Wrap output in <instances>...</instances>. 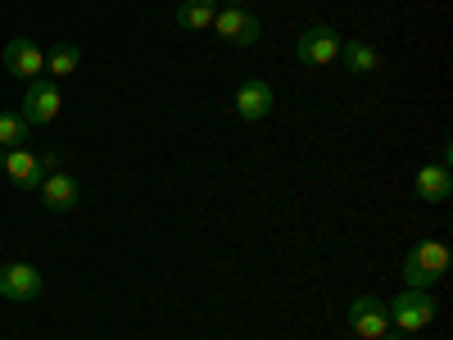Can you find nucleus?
Here are the masks:
<instances>
[{
	"label": "nucleus",
	"instance_id": "1",
	"mask_svg": "<svg viewBox=\"0 0 453 340\" xmlns=\"http://www.w3.org/2000/svg\"><path fill=\"white\" fill-rule=\"evenodd\" d=\"M444 273H449V245L444 241H422V245H412L408 259H403V282L412 290H431Z\"/></svg>",
	"mask_w": 453,
	"mask_h": 340
},
{
	"label": "nucleus",
	"instance_id": "2",
	"mask_svg": "<svg viewBox=\"0 0 453 340\" xmlns=\"http://www.w3.org/2000/svg\"><path fill=\"white\" fill-rule=\"evenodd\" d=\"M390 313V322L399 327V331H422V327H431L435 322V299H431V290H399L395 295V305L386 309Z\"/></svg>",
	"mask_w": 453,
	"mask_h": 340
},
{
	"label": "nucleus",
	"instance_id": "3",
	"mask_svg": "<svg viewBox=\"0 0 453 340\" xmlns=\"http://www.w3.org/2000/svg\"><path fill=\"white\" fill-rule=\"evenodd\" d=\"M59 109H64V96H59L55 82H27V96L19 104V119L27 128H46V123L59 119Z\"/></svg>",
	"mask_w": 453,
	"mask_h": 340
},
{
	"label": "nucleus",
	"instance_id": "4",
	"mask_svg": "<svg viewBox=\"0 0 453 340\" xmlns=\"http://www.w3.org/2000/svg\"><path fill=\"white\" fill-rule=\"evenodd\" d=\"M213 32L222 36L226 46H254L258 36H263V23L245 5H226V10L213 14Z\"/></svg>",
	"mask_w": 453,
	"mask_h": 340
},
{
	"label": "nucleus",
	"instance_id": "5",
	"mask_svg": "<svg viewBox=\"0 0 453 340\" xmlns=\"http://www.w3.org/2000/svg\"><path fill=\"white\" fill-rule=\"evenodd\" d=\"M349 331H354V340H381L390 331V313H386L381 299H376V295H358L349 305Z\"/></svg>",
	"mask_w": 453,
	"mask_h": 340
},
{
	"label": "nucleus",
	"instance_id": "6",
	"mask_svg": "<svg viewBox=\"0 0 453 340\" xmlns=\"http://www.w3.org/2000/svg\"><path fill=\"white\" fill-rule=\"evenodd\" d=\"M295 55H299V64H313V68L335 64V59H340V32H335V27H326V23L304 27V36H299Z\"/></svg>",
	"mask_w": 453,
	"mask_h": 340
},
{
	"label": "nucleus",
	"instance_id": "7",
	"mask_svg": "<svg viewBox=\"0 0 453 340\" xmlns=\"http://www.w3.org/2000/svg\"><path fill=\"white\" fill-rule=\"evenodd\" d=\"M5 68H10V78L19 82H36L46 73V50L32 42V36H14V42L5 46Z\"/></svg>",
	"mask_w": 453,
	"mask_h": 340
},
{
	"label": "nucleus",
	"instance_id": "8",
	"mask_svg": "<svg viewBox=\"0 0 453 340\" xmlns=\"http://www.w3.org/2000/svg\"><path fill=\"white\" fill-rule=\"evenodd\" d=\"M273 109H277V91H273V82L250 78V82L236 87V119H245V123H263Z\"/></svg>",
	"mask_w": 453,
	"mask_h": 340
},
{
	"label": "nucleus",
	"instance_id": "9",
	"mask_svg": "<svg viewBox=\"0 0 453 340\" xmlns=\"http://www.w3.org/2000/svg\"><path fill=\"white\" fill-rule=\"evenodd\" d=\"M42 273L32 263H5L0 268V299H14V305H27V299L42 295Z\"/></svg>",
	"mask_w": 453,
	"mask_h": 340
},
{
	"label": "nucleus",
	"instance_id": "10",
	"mask_svg": "<svg viewBox=\"0 0 453 340\" xmlns=\"http://www.w3.org/2000/svg\"><path fill=\"white\" fill-rule=\"evenodd\" d=\"M36 191H42V205L50 213H73V209H78V200H82V186L73 182L68 173H46Z\"/></svg>",
	"mask_w": 453,
	"mask_h": 340
},
{
	"label": "nucleus",
	"instance_id": "11",
	"mask_svg": "<svg viewBox=\"0 0 453 340\" xmlns=\"http://www.w3.org/2000/svg\"><path fill=\"white\" fill-rule=\"evenodd\" d=\"M0 173H5L19 191H36V186H42V159L32 155V150L23 145V150H5V164H0Z\"/></svg>",
	"mask_w": 453,
	"mask_h": 340
},
{
	"label": "nucleus",
	"instance_id": "12",
	"mask_svg": "<svg viewBox=\"0 0 453 340\" xmlns=\"http://www.w3.org/2000/svg\"><path fill=\"white\" fill-rule=\"evenodd\" d=\"M412 191H418V200H426V205H444L453 196V173L440 168V164H426V168H418V177H412Z\"/></svg>",
	"mask_w": 453,
	"mask_h": 340
},
{
	"label": "nucleus",
	"instance_id": "13",
	"mask_svg": "<svg viewBox=\"0 0 453 340\" xmlns=\"http://www.w3.org/2000/svg\"><path fill=\"white\" fill-rule=\"evenodd\" d=\"M340 59H345L349 73H381V50L367 46V42H340Z\"/></svg>",
	"mask_w": 453,
	"mask_h": 340
},
{
	"label": "nucleus",
	"instance_id": "14",
	"mask_svg": "<svg viewBox=\"0 0 453 340\" xmlns=\"http://www.w3.org/2000/svg\"><path fill=\"white\" fill-rule=\"evenodd\" d=\"M213 14H218L213 0H181V5H177V27L204 32V27H213Z\"/></svg>",
	"mask_w": 453,
	"mask_h": 340
},
{
	"label": "nucleus",
	"instance_id": "15",
	"mask_svg": "<svg viewBox=\"0 0 453 340\" xmlns=\"http://www.w3.org/2000/svg\"><path fill=\"white\" fill-rule=\"evenodd\" d=\"M78 59H82L78 46H55V50L46 55V73H50V78H68V73L78 68Z\"/></svg>",
	"mask_w": 453,
	"mask_h": 340
},
{
	"label": "nucleus",
	"instance_id": "16",
	"mask_svg": "<svg viewBox=\"0 0 453 340\" xmlns=\"http://www.w3.org/2000/svg\"><path fill=\"white\" fill-rule=\"evenodd\" d=\"M0 145L5 150H23L27 145V123L19 113H0Z\"/></svg>",
	"mask_w": 453,
	"mask_h": 340
},
{
	"label": "nucleus",
	"instance_id": "17",
	"mask_svg": "<svg viewBox=\"0 0 453 340\" xmlns=\"http://www.w3.org/2000/svg\"><path fill=\"white\" fill-rule=\"evenodd\" d=\"M449 164H453V145L444 141V145H440V168H449Z\"/></svg>",
	"mask_w": 453,
	"mask_h": 340
},
{
	"label": "nucleus",
	"instance_id": "18",
	"mask_svg": "<svg viewBox=\"0 0 453 340\" xmlns=\"http://www.w3.org/2000/svg\"><path fill=\"white\" fill-rule=\"evenodd\" d=\"M213 5H222V10H226V5H241V0H213Z\"/></svg>",
	"mask_w": 453,
	"mask_h": 340
},
{
	"label": "nucleus",
	"instance_id": "19",
	"mask_svg": "<svg viewBox=\"0 0 453 340\" xmlns=\"http://www.w3.org/2000/svg\"><path fill=\"white\" fill-rule=\"evenodd\" d=\"M381 340H403V336H390V331H386V336H381Z\"/></svg>",
	"mask_w": 453,
	"mask_h": 340
},
{
	"label": "nucleus",
	"instance_id": "20",
	"mask_svg": "<svg viewBox=\"0 0 453 340\" xmlns=\"http://www.w3.org/2000/svg\"><path fill=\"white\" fill-rule=\"evenodd\" d=\"M0 164H5V145H0Z\"/></svg>",
	"mask_w": 453,
	"mask_h": 340
}]
</instances>
